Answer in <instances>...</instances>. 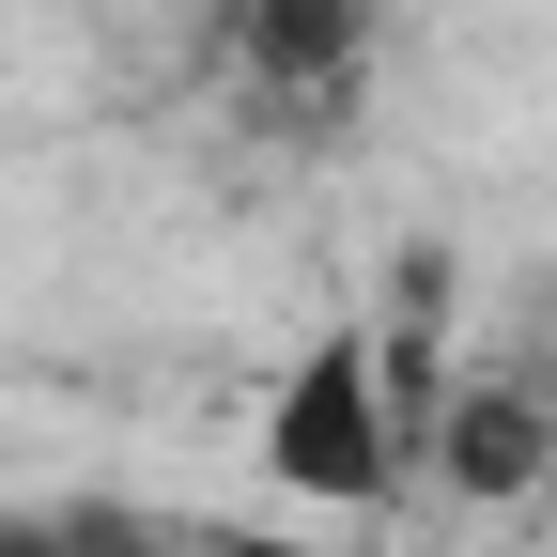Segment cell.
I'll use <instances>...</instances> for the list:
<instances>
[{
	"mask_svg": "<svg viewBox=\"0 0 557 557\" xmlns=\"http://www.w3.org/2000/svg\"><path fill=\"white\" fill-rule=\"evenodd\" d=\"M263 480L295 511H387L418 449H403V418H387V357H372V310H341L295 372L263 387Z\"/></svg>",
	"mask_w": 557,
	"mask_h": 557,
	"instance_id": "cell-1",
	"label": "cell"
},
{
	"mask_svg": "<svg viewBox=\"0 0 557 557\" xmlns=\"http://www.w3.org/2000/svg\"><path fill=\"white\" fill-rule=\"evenodd\" d=\"M218 62H233L248 124L310 139V124H341V109L372 94V0H233V16H218Z\"/></svg>",
	"mask_w": 557,
	"mask_h": 557,
	"instance_id": "cell-2",
	"label": "cell"
},
{
	"mask_svg": "<svg viewBox=\"0 0 557 557\" xmlns=\"http://www.w3.org/2000/svg\"><path fill=\"white\" fill-rule=\"evenodd\" d=\"M542 465H557V387H542V372H449L418 480H449V496L511 511V496H542Z\"/></svg>",
	"mask_w": 557,
	"mask_h": 557,
	"instance_id": "cell-3",
	"label": "cell"
},
{
	"mask_svg": "<svg viewBox=\"0 0 557 557\" xmlns=\"http://www.w3.org/2000/svg\"><path fill=\"white\" fill-rule=\"evenodd\" d=\"M0 557H295V542H233V527L124 511V496H32V511H0Z\"/></svg>",
	"mask_w": 557,
	"mask_h": 557,
	"instance_id": "cell-4",
	"label": "cell"
}]
</instances>
